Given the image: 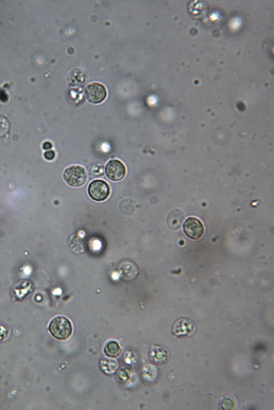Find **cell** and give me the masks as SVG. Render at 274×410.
Masks as SVG:
<instances>
[{
  "label": "cell",
  "mask_w": 274,
  "mask_h": 410,
  "mask_svg": "<svg viewBox=\"0 0 274 410\" xmlns=\"http://www.w3.org/2000/svg\"><path fill=\"white\" fill-rule=\"evenodd\" d=\"M49 331L54 338L65 340L72 335V325L67 318L61 316L57 317L53 319L51 322Z\"/></svg>",
  "instance_id": "cell-1"
},
{
  "label": "cell",
  "mask_w": 274,
  "mask_h": 410,
  "mask_svg": "<svg viewBox=\"0 0 274 410\" xmlns=\"http://www.w3.org/2000/svg\"><path fill=\"white\" fill-rule=\"evenodd\" d=\"M88 178L87 173L83 167L73 165L68 167L63 173L65 182L72 187L78 188L84 185Z\"/></svg>",
  "instance_id": "cell-2"
},
{
  "label": "cell",
  "mask_w": 274,
  "mask_h": 410,
  "mask_svg": "<svg viewBox=\"0 0 274 410\" xmlns=\"http://www.w3.org/2000/svg\"><path fill=\"white\" fill-rule=\"evenodd\" d=\"M89 196L95 201L101 202L109 196L111 189L109 184L104 180L97 179L92 181L88 188Z\"/></svg>",
  "instance_id": "cell-3"
},
{
  "label": "cell",
  "mask_w": 274,
  "mask_h": 410,
  "mask_svg": "<svg viewBox=\"0 0 274 410\" xmlns=\"http://www.w3.org/2000/svg\"><path fill=\"white\" fill-rule=\"evenodd\" d=\"M86 99L91 103L98 104L104 102L107 98L106 87L98 82L91 83L85 89Z\"/></svg>",
  "instance_id": "cell-4"
},
{
  "label": "cell",
  "mask_w": 274,
  "mask_h": 410,
  "mask_svg": "<svg viewBox=\"0 0 274 410\" xmlns=\"http://www.w3.org/2000/svg\"><path fill=\"white\" fill-rule=\"evenodd\" d=\"M106 174L107 177L112 181H120L126 176V167L119 160H112L106 166Z\"/></svg>",
  "instance_id": "cell-5"
},
{
  "label": "cell",
  "mask_w": 274,
  "mask_h": 410,
  "mask_svg": "<svg viewBox=\"0 0 274 410\" xmlns=\"http://www.w3.org/2000/svg\"><path fill=\"white\" fill-rule=\"evenodd\" d=\"M183 228L185 234L193 240L201 238L204 232L202 222L195 217H190L185 221Z\"/></svg>",
  "instance_id": "cell-6"
},
{
  "label": "cell",
  "mask_w": 274,
  "mask_h": 410,
  "mask_svg": "<svg viewBox=\"0 0 274 410\" xmlns=\"http://www.w3.org/2000/svg\"><path fill=\"white\" fill-rule=\"evenodd\" d=\"M174 329L176 336L186 337L194 331L195 326L193 322L188 319H181L176 322Z\"/></svg>",
  "instance_id": "cell-7"
},
{
  "label": "cell",
  "mask_w": 274,
  "mask_h": 410,
  "mask_svg": "<svg viewBox=\"0 0 274 410\" xmlns=\"http://www.w3.org/2000/svg\"><path fill=\"white\" fill-rule=\"evenodd\" d=\"M104 351L108 357L112 358H117L122 353L119 344L113 340L108 342L106 344Z\"/></svg>",
  "instance_id": "cell-8"
},
{
  "label": "cell",
  "mask_w": 274,
  "mask_h": 410,
  "mask_svg": "<svg viewBox=\"0 0 274 410\" xmlns=\"http://www.w3.org/2000/svg\"><path fill=\"white\" fill-rule=\"evenodd\" d=\"M116 361L112 359H102L100 362L101 369L107 374L114 373L118 368Z\"/></svg>",
  "instance_id": "cell-9"
},
{
  "label": "cell",
  "mask_w": 274,
  "mask_h": 410,
  "mask_svg": "<svg viewBox=\"0 0 274 410\" xmlns=\"http://www.w3.org/2000/svg\"><path fill=\"white\" fill-rule=\"evenodd\" d=\"M11 128L9 120L6 117L0 115V137L8 135Z\"/></svg>",
  "instance_id": "cell-10"
},
{
  "label": "cell",
  "mask_w": 274,
  "mask_h": 410,
  "mask_svg": "<svg viewBox=\"0 0 274 410\" xmlns=\"http://www.w3.org/2000/svg\"><path fill=\"white\" fill-rule=\"evenodd\" d=\"M55 157L54 152L52 151H48L45 154V157L47 160H52Z\"/></svg>",
  "instance_id": "cell-11"
},
{
  "label": "cell",
  "mask_w": 274,
  "mask_h": 410,
  "mask_svg": "<svg viewBox=\"0 0 274 410\" xmlns=\"http://www.w3.org/2000/svg\"><path fill=\"white\" fill-rule=\"evenodd\" d=\"M52 147V144L50 142H46L44 144V148L46 150H50Z\"/></svg>",
  "instance_id": "cell-12"
}]
</instances>
